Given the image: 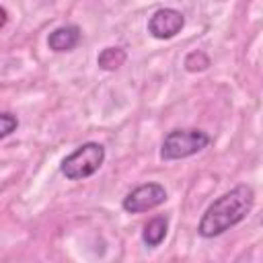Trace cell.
<instances>
[{"mask_svg": "<svg viewBox=\"0 0 263 263\" xmlns=\"http://www.w3.org/2000/svg\"><path fill=\"white\" fill-rule=\"evenodd\" d=\"M168 230V218L166 216H154L152 220H148V224L142 230V240L146 247H158Z\"/></svg>", "mask_w": 263, "mask_h": 263, "instance_id": "obj_7", "label": "cell"}, {"mask_svg": "<svg viewBox=\"0 0 263 263\" xmlns=\"http://www.w3.org/2000/svg\"><path fill=\"white\" fill-rule=\"evenodd\" d=\"M185 25V16L175 8H160L148 21V33L156 39H171L181 33Z\"/></svg>", "mask_w": 263, "mask_h": 263, "instance_id": "obj_5", "label": "cell"}, {"mask_svg": "<svg viewBox=\"0 0 263 263\" xmlns=\"http://www.w3.org/2000/svg\"><path fill=\"white\" fill-rule=\"evenodd\" d=\"M164 201H166V189L160 183H144V185L132 189L123 197L121 205L127 214H142V212L158 208Z\"/></svg>", "mask_w": 263, "mask_h": 263, "instance_id": "obj_4", "label": "cell"}, {"mask_svg": "<svg viewBox=\"0 0 263 263\" xmlns=\"http://www.w3.org/2000/svg\"><path fill=\"white\" fill-rule=\"evenodd\" d=\"M210 144V136L201 129H173L160 144L162 160H179L197 154Z\"/></svg>", "mask_w": 263, "mask_h": 263, "instance_id": "obj_3", "label": "cell"}, {"mask_svg": "<svg viewBox=\"0 0 263 263\" xmlns=\"http://www.w3.org/2000/svg\"><path fill=\"white\" fill-rule=\"evenodd\" d=\"M105 162V148L99 142H86L62 160V175L70 181H80L95 175Z\"/></svg>", "mask_w": 263, "mask_h": 263, "instance_id": "obj_2", "label": "cell"}, {"mask_svg": "<svg viewBox=\"0 0 263 263\" xmlns=\"http://www.w3.org/2000/svg\"><path fill=\"white\" fill-rule=\"evenodd\" d=\"M205 68H210V58L201 49L187 53V58H185V70L187 72H201Z\"/></svg>", "mask_w": 263, "mask_h": 263, "instance_id": "obj_9", "label": "cell"}, {"mask_svg": "<svg viewBox=\"0 0 263 263\" xmlns=\"http://www.w3.org/2000/svg\"><path fill=\"white\" fill-rule=\"evenodd\" d=\"M6 21H8V14H6V10H4V8H0V27H4V25H6Z\"/></svg>", "mask_w": 263, "mask_h": 263, "instance_id": "obj_11", "label": "cell"}, {"mask_svg": "<svg viewBox=\"0 0 263 263\" xmlns=\"http://www.w3.org/2000/svg\"><path fill=\"white\" fill-rule=\"evenodd\" d=\"M80 37H82V33L76 25H64L49 33L47 45L53 51H70L80 43Z\"/></svg>", "mask_w": 263, "mask_h": 263, "instance_id": "obj_6", "label": "cell"}, {"mask_svg": "<svg viewBox=\"0 0 263 263\" xmlns=\"http://www.w3.org/2000/svg\"><path fill=\"white\" fill-rule=\"evenodd\" d=\"M255 201V191L251 185H236L234 189L220 195L210 208L203 212L197 232L203 238H214L226 232L230 226L242 222L251 212Z\"/></svg>", "mask_w": 263, "mask_h": 263, "instance_id": "obj_1", "label": "cell"}, {"mask_svg": "<svg viewBox=\"0 0 263 263\" xmlns=\"http://www.w3.org/2000/svg\"><path fill=\"white\" fill-rule=\"evenodd\" d=\"M125 60H127L125 49H121V47H105V49L99 53L97 64H99V68H103V70H109V72H111V70L121 68Z\"/></svg>", "mask_w": 263, "mask_h": 263, "instance_id": "obj_8", "label": "cell"}, {"mask_svg": "<svg viewBox=\"0 0 263 263\" xmlns=\"http://www.w3.org/2000/svg\"><path fill=\"white\" fill-rule=\"evenodd\" d=\"M18 127V119L10 113H0V140L10 136Z\"/></svg>", "mask_w": 263, "mask_h": 263, "instance_id": "obj_10", "label": "cell"}]
</instances>
